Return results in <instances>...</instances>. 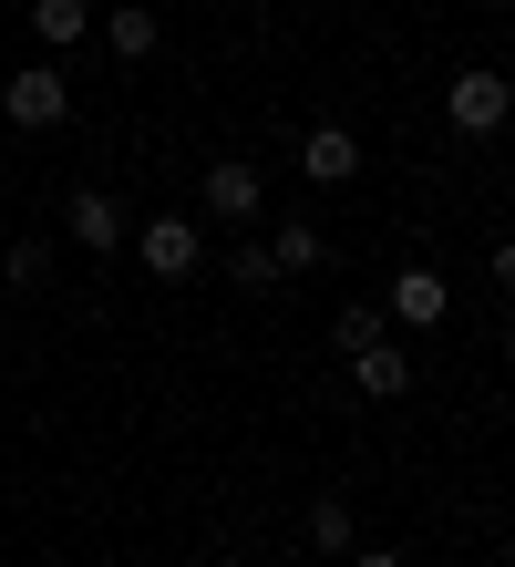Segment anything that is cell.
I'll list each match as a JSON object with an SVG mask.
<instances>
[{
    "mask_svg": "<svg viewBox=\"0 0 515 567\" xmlns=\"http://www.w3.org/2000/svg\"><path fill=\"white\" fill-rule=\"evenodd\" d=\"M299 176H309V186H351V176H361L351 124H309V135H299Z\"/></svg>",
    "mask_w": 515,
    "mask_h": 567,
    "instance_id": "5b68a950",
    "label": "cell"
},
{
    "mask_svg": "<svg viewBox=\"0 0 515 567\" xmlns=\"http://www.w3.org/2000/svg\"><path fill=\"white\" fill-rule=\"evenodd\" d=\"M248 11H268V0H248Z\"/></svg>",
    "mask_w": 515,
    "mask_h": 567,
    "instance_id": "ffe728a7",
    "label": "cell"
},
{
    "mask_svg": "<svg viewBox=\"0 0 515 567\" xmlns=\"http://www.w3.org/2000/svg\"><path fill=\"white\" fill-rule=\"evenodd\" d=\"M330 341H340V351H371V341H392V310H371V299H351V310L330 320Z\"/></svg>",
    "mask_w": 515,
    "mask_h": 567,
    "instance_id": "4fadbf2b",
    "label": "cell"
},
{
    "mask_svg": "<svg viewBox=\"0 0 515 567\" xmlns=\"http://www.w3.org/2000/svg\"><path fill=\"white\" fill-rule=\"evenodd\" d=\"M268 258H279V279H309V269H330V238L309 217H289V227H268Z\"/></svg>",
    "mask_w": 515,
    "mask_h": 567,
    "instance_id": "8fae6325",
    "label": "cell"
},
{
    "mask_svg": "<svg viewBox=\"0 0 515 567\" xmlns=\"http://www.w3.org/2000/svg\"><path fill=\"white\" fill-rule=\"evenodd\" d=\"M351 382L371 392V403H402V392H412V351H402V341H371V351H351Z\"/></svg>",
    "mask_w": 515,
    "mask_h": 567,
    "instance_id": "9c48e42d",
    "label": "cell"
},
{
    "mask_svg": "<svg viewBox=\"0 0 515 567\" xmlns=\"http://www.w3.org/2000/svg\"><path fill=\"white\" fill-rule=\"evenodd\" d=\"M83 31H93V0H31V42L42 52H73Z\"/></svg>",
    "mask_w": 515,
    "mask_h": 567,
    "instance_id": "7c38bea8",
    "label": "cell"
},
{
    "mask_svg": "<svg viewBox=\"0 0 515 567\" xmlns=\"http://www.w3.org/2000/svg\"><path fill=\"white\" fill-rule=\"evenodd\" d=\"M217 567H248V557H217Z\"/></svg>",
    "mask_w": 515,
    "mask_h": 567,
    "instance_id": "d6986e66",
    "label": "cell"
},
{
    "mask_svg": "<svg viewBox=\"0 0 515 567\" xmlns=\"http://www.w3.org/2000/svg\"><path fill=\"white\" fill-rule=\"evenodd\" d=\"M485 279H495V289H515V238H505V248L485 258Z\"/></svg>",
    "mask_w": 515,
    "mask_h": 567,
    "instance_id": "e0dca14e",
    "label": "cell"
},
{
    "mask_svg": "<svg viewBox=\"0 0 515 567\" xmlns=\"http://www.w3.org/2000/svg\"><path fill=\"white\" fill-rule=\"evenodd\" d=\"M443 124H454V135H474V145L505 135V124H515V83L495 73V62H464V73L443 83Z\"/></svg>",
    "mask_w": 515,
    "mask_h": 567,
    "instance_id": "6da1fadb",
    "label": "cell"
},
{
    "mask_svg": "<svg viewBox=\"0 0 515 567\" xmlns=\"http://www.w3.org/2000/svg\"><path fill=\"white\" fill-rule=\"evenodd\" d=\"M93 31L114 42L124 62H145L155 42H165V21H155V0H114V11H93Z\"/></svg>",
    "mask_w": 515,
    "mask_h": 567,
    "instance_id": "ba28073f",
    "label": "cell"
},
{
    "mask_svg": "<svg viewBox=\"0 0 515 567\" xmlns=\"http://www.w3.org/2000/svg\"><path fill=\"white\" fill-rule=\"evenodd\" d=\"M443 310H454L443 269H392V320H402V330H433Z\"/></svg>",
    "mask_w": 515,
    "mask_h": 567,
    "instance_id": "52a82bcc",
    "label": "cell"
},
{
    "mask_svg": "<svg viewBox=\"0 0 515 567\" xmlns=\"http://www.w3.org/2000/svg\"><path fill=\"white\" fill-rule=\"evenodd\" d=\"M0 279H11V289H42L52 279V238H11V248H0Z\"/></svg>",
    "mask_w": 515,
    "mask_h": 567,
    "instance_id": "5bb4252c",
    "label": "cell"
},
{
    "mask_svg": "<svg viewBox=\"0 0 515 567\" xmlns=\"http://www.w3.org/2000/svg\"><path fill=\"white\" fill-rule=\"evenodd\" d=\"M505 372H515V330H505Z\"/></svg>",
    "mask_w": 515,
    "mask_h": 567,
    "instance_id": "ac0fdd59",
    "label": "cell"
},
{
    "mask_svg": "<svg viewBox=\"0 0 515 567\" xmlns=\"http://www.w3.org/2000/svg\"><path fill=\"white\" fill-rule=\"evenodd\" d=\"M196 196H206V217H217V227H248L268 186H258V165H237V155H217V165H206V186H196Z\"/></svg>",
    "mask_w": 515,
    "mask_h": 567,
    "instance_id": "277c9868",
    "label": "cell"
},
{
    "mask_svg": "<svg viewBox=\"0 0 515 567\" xmlns=\"http://www.w3.org/2000/svg\"><path fill=\"white\" fill-rule=\"evenodd\" d=\"M227 279H237V289H279V258H268V238H258V248L227 238Z\"/></svg>",
    "mask_w": 515,
    "mask_h": 567,
    "instance_id": "9a60e30c",
    "label": "cell"
},
{
    "mask_svg": "<svg viewBox=\"0 0 515 567\" xmlns=\"http://www.w3.org/2000/svg\"><path fill=\"white\" fill-rule=\"evenodd\" d=\"M340 567H412V557H402V547H351Z\"/></svg>",
    "mask_w": 515,
    "mask_h": 567,
    "instance_id": "2e32d148",
    "label": "cell"
},
{
    "mask_svg": "<svg viewBox=\"0 0 515 567\" xmlns=\"http://www.w3.org/2000/svg\"><path fill=\"white\" fill-rule=\"evenodd\" d=\"M124 248H145V279H196L206 227L196 217H145V238H124Z\"/></svg>",
    "mask_w": 515,
    "mask_h": 567,
    "instance_id": "3957f363",
    "label": "cell"
},
{
    "mask_svg": "<svg viewBox=\"0 0 515 567\" xmlns=\"http://www.w3.org/2000/svg\"><path fill=\"white\" fill-rule=\"evenodd\" d=\"M299 537L320 547V557H351V547H361V526H351V495H309V516H299Z\"/></svg>",
    "mask_w": 515,
    "mask_h": 567,
    "instance_id": "30bf717a",
    "label": "cell"
},
{
    "mask_svg": "<svg viewBox=\"0 0 515 567\" xmlns=\"http://www.w3.org/2000/svg\"><path fill=\"white\" fill-rule=\"evenodd\" d=\"M62 227H73V248H93V258H114V248L134 238V227H124V207H114L103 186H83L73 207H62Z\"/></svg>",
    "mask_w": 515,
    "mask_h": 567,
    "instance_id": "8992f818",
    "label": "cell"
},
{
    "mask_svg": "<svg viewBox=\"0 0 515 567\" xmlns=\"http://www.w3.org/2000/svg\"><path fill=\"white\" fill-rule=\"evenodd\" d=\"M0 114H11L21 135H52V124L73 114V73H62V62H21V73L0 83Z\"/></svg>",
    "mask_w": 515,
    "mask_h": 567,
    "instance_id": "7a4b0ae2",
    "label": "cell"
}]
</instances>
